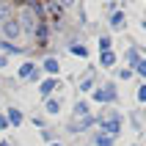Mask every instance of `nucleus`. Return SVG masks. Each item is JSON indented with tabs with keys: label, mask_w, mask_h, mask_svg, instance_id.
Listing matches in <instances>:
<instances>
[{
	"label": "nucleus",
	"mask_w": 146,
	"mask_h": 146,
	"mask_svg": "<svg viewBox=\"0 0 146 146\" xmlns=\"http://www.w3.org/2000/svg\"><path fill=\"white\" fill-rule=\"evenodd\" d=\"M8 127V119H6V113H0V130H6Z\"/></svg>",
	"instance_id": "b1692460"
},
{
	"label": "nucleus",
	"mask_w": 146,
	"mask_h": 146,
	"mask_svg": "<svg viewBox=\"0 0 146 146\" xmlns=\"http://www.w3.org/2000/svg\"><path fill=\"white\" fill-rule=\"evenodd\" d=\"M0 50H3V52H8V55H19V52H25L22 47H17V44H11V41H0Z\"/></svg>",
	"instance_id": "4468645a"
},
{
	"label": "nucleus",
	"mask_w": 146,
	"mask_h": 146,
	"mask_svg": "<svg viewBox=\"0 0 146 146\" xmlns=\"http://www.w3.org/2000/svg\"><path fill=\"white\" fill-rule=\"evenodd\" d=\"M138 102H141V105H146V83H143V86H138Z\"/></svg>",
	"instance_id": "412c9836"
},
{
	"label": "nucleus",
	"mask_w": 146,
	"mask_h": 146,
	"mask_svg": "<svg viewBox=\"0 0 146 146\" xmlns=\"http://www.w3.org/2000/svg\"><path fill=\"white\" fill-rule=\"evenodd\" d=\"M0 146H11V143H8V141H0Z\"/></svg>",
	"instance_id": "cd10ccee"
},
{
	"label": "nucleus",
	"mask_w": 146,
	"mask_h": 146,
	"mask_svg": "<svg viewBox=\"0 0 146 146\" xmlns=\"http://www.w3.org/2000/svg\"><path fill=\"white\" fill-rule=\"evenodd\" d=\"M138 61H141V52H138V50H127V64L135 66Z\"/></svg>",
	"instance_id": "6ab92c4d"
},
{
	"label": "nucleus",
	"mask_w": 146,
	"mask_h": 146,
	"mask_svg": "<svg viewBox=\"0 0 146 146\" xmlns=\"http://www.w3.org/2000/svg\"><path fill=\"white\" fill-rule=\"evenodd\" d=\"M8 17H11V3L8 0H0V25L6 22Z\"/></svg>",
	"instance_id": "2eb2a0df"
},
{
	"label": "nucleus",
	"mask_w": 146,
	"mask_h": 146,
	"mask_svg": "<svg viewBox=\"0 0 146 146\" xmlns=\"http://www.w3.org/2000/svg\"><path fill=\"white\" fill-rule=\"evenodd\" d=\"M124 22H127V17H124V11H113V17H110V28L113 31H121Z\"/></svg>",
	"instance_id": "9b49d317"
},
{
	"label": "nucleus",
	"mask_w": 146,
	"mask_h": 146,
	"mask_svg": "<svg viewBox=\"0 0 146 146\" xmlns=\"http://www.w3.org/2000/svg\"><path fill=\"white\" fill-rule=\"evenodd\" d=\"M132 74H135L132 69H119V77H121V80H130Z\"/></svg>",
	"instance_id": "4be33fe9"
},
{
	"label": "nucleus",
	"mask_w": 146,
	"mask_h": 146,
	"mask_svg": "<svg viewBox=\"0 0 146 146\" xmlns=\"http://www.w3.org/2000/svg\"><path fill=\"white\" fill-rule=\"evenodd\" d=\"M17 74H19V80H39V66L31 64V61H25Z\"/></svg>",
	"instance_id": "39448f33"
},
{
	"label": "nucleus",
	"mask_w": 146,
	"mask_h": 146,
	"mask_svg": "<svg viewBox=\"0 0 146 146\" xmlns=\"http://www.w3.org/2000/svg\"><path fill=\"white\" fill-rule=\"evenodd\" d=\"M41 69L50 74V77H55L58 72H61V64H58V58H44V64H41Z\"/></svg>",
	"instance_id": "1a4fd4ad"
},
{
	"label": "nucleus",
	"mask_w": 146,
	"mask_h": 146,
	"mask_svg": "<svg viewBox=\"0 0 146 146\" xmlns=\"http://www.w3.org/2000/svg\"><path fill=\"white\" fill-rule=\"evenodd\" d=\"M69 52H72V55H80V58L88 55V50L83 47V44H72V47H69Z\"/></svg>",
	"instance_id": "aec40b11"
},
{
	"label": "nucleus",
	"mask_w": 146,
	"mask_h": 146,
	"mask_svg": "<svg viewBox=\"0 0 146 146\" xmlns=\"http://www.w3.org/2000/svg\"><path fill=\"white\" fill-rule=\"evenodd\" d=\"M91 99H94V102H99V105H113V102H119V88H116V83L94 86V91H91Z\"/></svg>",
	"instance_id": "f03ea898"
},
{
	"label": "nucleus",
	"mask_w": 146,
	"mask_h": 146,
	"mask_svg": "<svg viewBox=\"0 0 146 146\" xmlns=\"http://www.w3.org/2000/svg\"><path fill=\"white\" fill-rule=\"evenodd\" d=\"M55 3H58V6H61V8H72L74 3H77V0H55Z\"/></svg>",
	"instance_id": "5701e85b"
},
{
	"label": "nucleus",
	"mask_w": 146,
	"mask_h": 146,
	"mask_svg": "<svg viewBox=\"0 0 146 146\" xmlns=\"http://www.w3.org/2000/svg\"><path fill=\"white\" fill-rule=\"evenodd\" d=\"M80 91H94V74H86L80 80Z\"/></svg>",
	"instance_id": "dca6fc26"
},
{
	"label": "nucleus",
	"mask_w": 146,
	"mask_h": 146,
	"mask_svg": "<svg viewBox=\"0 0 146 146\" xmlns=\"http://www.w3.org/2000/svg\"><path fill=\"white\" fill-rule=\"evenodd\" d=\"M55 88H61V83H58L55 77H47V80H41V83H39V94H41L44 99L52 97V91H55Z\"/></svg>",
	"instance_id": "423d86ee"
},
{
	"label": "nucleus",
	"mask_w": 146,
	"mask_h": 146,
	"mask_svg": "<svg viewBox=\"0 0 146 146\" xmlns=\"http://www.w3.org/2000/svg\"><path fill=\"white\" fill-rule=\"evenodd\" d=\"M6 64H8V61H6V55H0V69H3Z\"/></svg>",
	"instance_id": "a878e982"
},
{
	"label": "nucleus",
	"mask_w": 146,
	"mask_h": 146,
	"mask_svg": "<svg viewBox=\"0 0 146 146\" xmlns=\"http://www.w3.org/2000/svg\"><path fill=\"white\" fill-rule=\"evenodd\" d=\"M110 47H113V39L110 36H99V52H108Z\"/></svg>",
	"instance_id": "a211bd4d"
},
{
	"label": "nucleus",
	"mask_w": 146,
	"mask_h": 146,
	"mask_svg": "<svg viewBox=\"0 0 146 146\" xmlns=\"http://www.w3.org/2000/svg\"><path fill=\"white\" fill-rule=\"evenodd\" d=\"M91 127H97V116H86V119H77V121L69 124V132H86Z\"/></svg>",
	"instance_id": "20e7f679"
},
{
	"label": "nucleus",
	"mask_w": 146,
	"mask_h": 146,
	"mask_svg": "<svg viewBox=\"0 0 146 146\" xmlns=\"http://www.w3.org/2000/svg\"><path fill=\"white\" fill-rule=\"evenodd\" d=\"M83 146H91V143H83Z\"/></svg>",
	"instance_id": "c85d7f7f"
},
{
	"label": "nucleus",
	"mask_w": 146,
	"mask_h": 146,
	"mask_svg": "<svg viewBox=\"0 0 146 146\" xmlns=\"http://www.w3.org/2000/svg\"><path fill=\"white\" fill-rule=\"evenodd\" d=\"M130 146H138V143H130Z\"/></svg>",
	"instance_id": "c756f323"
},
{
	"label": "nucleus",
	"mask_w": 146,
	"mask_h": 146,
	"mask_svg": "<svg viewBox=\"0 0 146 146\" xmlns=\"http://www.w3.org/2000/svg\"><path fill=\"white\" fill-rule=\"evenodd\" d=\"M116 143V138H110V135H102V132H97L94 135V143L91 146H113Z\"/></svg>",
	"instance_id": "ddd939ff"
},
{
	"label": "nucleus",
	"mask_w": 146,
	"mask_h": 146,
	"mask_svg": "<svg viewBox=\"0 0 146 146\" xmlns=\"http://www.w3.org/2000/svg\"><path fill=\"white\" fill-rule=\"evenodd\" d=\"M99 64L105 66V69H110V66L116 64V52H113V50H108V52H99Z\"/></svg>",
	"instance_id": "f8f14e48"
},
{
	"label": "nucleus",
	"mask_w": 146,
	"mask_h": 146,
	"mask_svg": "<svg viewBox=\"0 0 146 146\" xmlns=\"http://www.w3.org/2000/svg\"><path fill=\"white\" fill-rule=\"evenodd\" d=\"M44 110H47L50 116H58V113H61V99H55V97L44 99Z\"/></svg>",
	"instance_id": "9d476101"
},
{
	"label": "nucleus",
	"mask_w": 146,
	"mask_h": 146,
	"mask_svg": "<svg viewBox=\"0 0 146 146\" xmlns=\"http://www.w3.org/2000/svg\"><path fill=\"white\" fill-rule=\"evenodd\" d=\"M41 138L47 141V143H52V132H50V130H44V132H41Z\"/></svg>",
	"instance_id": "393cba45"
},
{
	"label": "nucleus",
	"mask_w": 146,
	"mask_h": 146,
	"mask_svg": "<svg viewBox=\"0 0 146 146\" xmlns=\"http://www.w3.org/2000/svg\"><path fill=\"white\" fill-rule=\"evenodd\" d=\"M72 116H74V121H77V119H86V116H91V108H88V102H86V99H77V102H74V110H72Z\"/></svg>",
	"instance_id": "0eeeda50"
},
{
	"label": "nucleus",
	"mask_w": 146,
	"mask_h": 146,
	"mask_svg": "<svg viewBox=\"0 0 146 146\" xmlns=\"http://www.w3.org/2000/svg\"><path fill=\"white\" fill-rule=\"evenodd\" d=\"M0 31H3V36H6V41H8V39H17V36L22 33V28H19V22H17V17H8L6 22L0 25Z\"/></svg>",
	"instance_id": "7ed1b4c3"
},
{
	"label": "nucleus",
	"mask_w": 146,
	"mask_h": 146,
	"mask_svg": "<svg viewBox=\"0 0 146 146\" xmlns=\"http://www.w3.org/2000/svg\"><path fill=\"white\" fill-rule=\"evenodd\" d=\"M97 132L102 135H110V138H119L121 132V113H105V116H97Z\"/></svg>",
	"instance_id": "f257e3e1"
},
{
	"label": "nucleus",
	"mask_w": 146,
	"mask_h": 146,
	"mask_svg": "<svg viewBox=\"0 0 146 146\" xmlns=\"http://www.w3.org/2000/svg\"><path fill=\"white\" fill-rule=\"evenodd\" d=\"M47 146H64V143H58V141H52V143H47Z\"/></svg>",
	"instance_id": "bb28decb"
},
{
	"label": "nucleus",
	"mask_w": 146,
	"mask_h": 146,
	"mask_svg": "<svg viewBox=\"0 0 146 146\" xmlns=\"http://www.w3.org/2000/svg\"><path fill=\"white\" fill-rule=\"evenodd\" d=\"M132 72H135V74H141V77L146 80V58H143V55H141V61H138V64L132 66Z\"/></svg>",
	"instance_id": "f3484780"
},
{
	"label": "nucleus",
	"mask_w": 146,
	"mask_h": 146,
	"mask_svg": "<svg viewBox=\"0 0 146 146\" xmlns=\"http://www.w3.org/2000/svg\"><path fill=\"white\" fill-rule=\"evenodd\" d=\"M6 119H8V124H11V127H19V124L25 121V116H22V110H19V108H8V110H6Z\"/></svg>",
	"instance_id": "6e6552de"
}]
</instances>
